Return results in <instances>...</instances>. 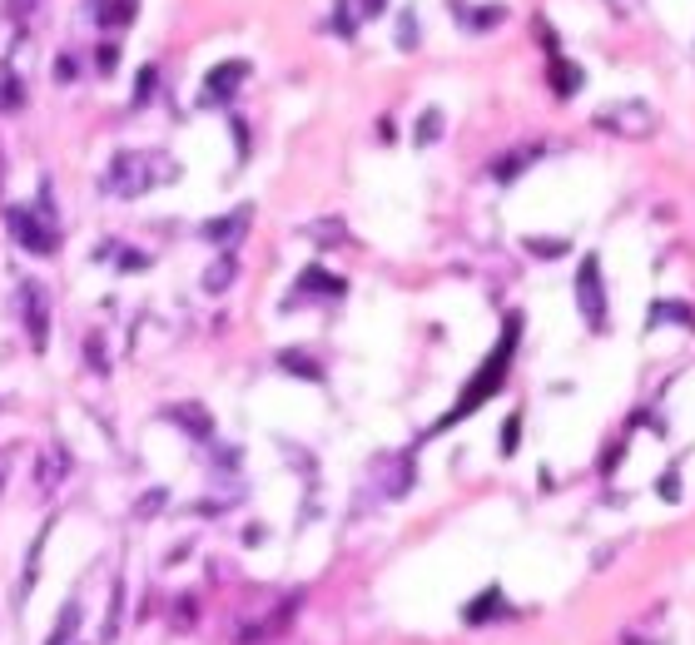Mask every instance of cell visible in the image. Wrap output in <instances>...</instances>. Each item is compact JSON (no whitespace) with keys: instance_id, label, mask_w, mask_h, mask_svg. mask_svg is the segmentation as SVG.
<instances>
[{"instance_id":"obj_1","label":"cell","mask_w":695,"mask_h":645,"mask_svg":"<svg viewBox=\"0 0 695 645\" xmlns=\"http://www.w3.org/2000/svg\"><path fill=\"white\" fill-rule=\"evenodd\" d=\"M517 338H522V313H512L507 318V328H502V338H497V348L487 353V363L472 373V383L462 387V397L452 402V412L432 427V432H447V427H457L467 412H477L487 397H497V387L507 383V368H512V358H517Z\"/></svg>"},{"instance_id":"obj_2","label":"cell","mask_w":695,"mask_h":645,"mask_svg":"<svg viewBox=\"0 0 695 645\" xmlns=\"http://www.w3.org/2000/svg\"><path fill=\"white\" fill-rule=\"evenodd\" d=\"M169 179H174V159H169V154H154V149H120V154L110 159L100 189L115 194V199H139V194H149V189H159V184H169Z\"/></svg>"},{"instance_id":"obj_3","label":"cell","mask_w":695,"mask_h":645,"mask_svg":"<svg viewBox=\"0 0 695 645\" xmlns=\"http://www.w3.org/2000/svg\"><path fill=\"white\" fill-rule=\"evenodd\" d=\"M576 308L591 333H606V283H601V258L586 254L576 268Z\"/></svg>"},{"instance_id":"obj_4","label":"cell","mask_w":695,"mask_h":645,"mask_svg":"<svg viewBox=\"0 0 695 645\" xmlns=\"http://www.w3.org/2000/svg\"><path fill=\"white\" fill-rule=\"evenodd\" d=\"M5 224H10V239H15L20 249H30V254H55V224H50L45 214L15 204V209H5Z\"/></svg>"},{"instance_id":"obj_5","label":"cell","mask_w":695,"mask_h":645,"mask_svg":"<svg viewBox=\"0 0 695 645\" xmlns=\"http://www.w3.org/2000/svg\"><path fill=\"white\" fill-rule=\"evenodd\" d=\"M20 313H25V338L35 353H45L50 343V298L40 283H20Z\"/></svg>"},{"instance_id":"obj_6","label":"cell","mask_w":695,"mask_h":645,"mask_svg":"<svg viewBox=\"0 0 695 645\" xmlns=\"http://www.w3.org/2000/svg\"><path fill=\"white\" fill-rule=\"evenodd\" d=\"M596 125L611 129V134H651L656 115H651L646 105H611V110L596 115Z\"/></svg>"},{"instance_id":"obj_7","label":"cell","mask_w":695,"mask_h":645,"mask_svg":"<svg viewBox=\"0 0 695 645\" xmlns=\"http://www.w3.org/2000/svg\"><path fill=\"white\" fill-rule=\"evenodd\" d=\"M507 616H512V606H502V586H487L482 596H472L462 606V621L467 626H492V621H507Z\"/></svg>"},{"instance_id":"obj_8","label":"cell","mask_w":695,"mask_h":645,"mask_svg":"<svg viewBox=\"0 0 695 645\" xmlns=\"http://www.w3.org/2000/svg\"><path fill=\"white\" fill-rule=\"evenodd\" d=\"M244 80H249V60H224V65H214V70L204 75V95H209V100H224V95H234Z\"/></svg>"},{"instance_id":"obj_9","label":"cell","mask_w":695,"mask_h":645,"mask_svg":"<svg viewBox=\"0 0 695 645\" xmlns=\"http://www.w3.org/2000/svg\"><path fill=\"white\" fill-rule=\"evenodd\" d=\"M249 219H254V209L244 204V209H234V214H224V219H209L199 234H204L209 244H239L244 229H249Z\"/></svg>"},{"instance_id":"obj_10","label":"cell","mask_w":695,"mask_h":645,"mask_svg":"<svg viewBox=\"0 0 695 645\" xmlns=\"http://www.w3.org/2000/svg\"><path fill=\"white\" fill-rule=\"evenodd\" d=\"M547 75H552V90H556V100H571L581 85H586V75L571 65V60H561V55H552L547 60Z\"/></svg>"},{"instance_id":"obj_11","label":"cell","mask_w":695,"mask_h":645,"mask_svg":"<svg viewBox=\"0 0 695 645\" xmlns=\"http://www.w3.org/2000/svg\"><path fill=\"white\" fill-rule=\"evenodd\" d=\"M65 472H70V457H65L60 447H45V452H40V472H35V482H40V492L50 497V492L60 487V477H65Z\"/></svg>"},{"instance_id":"obj_12","label":"cell","mask_w":695,"mask_h":645,"mask_svg":"<svg viewBox=\"0 0 695 645\" xmlns=\"http://www.w3.org/2000/svg\"><path fill=\"white\" fill-rule=\"evenodd\" d=\"M234 278H239V258L224 249V254H219L214 263H209V268H204V293H224V288H229Z\"/></svg>"},{"instance_id":"obj_13","label":"cell","mask_w":695,"mask_h":645,"mask_svg":"<svg viewBox=\"0 0 695 645\" xmlns=\"http://www.w3.org/2000/svg\"><path fill=\"white\" fill-rule=\"evenodd\" d=\"M278 368L293 373V378H303V383H323V368H318L308 353H298V348H283V353H278Z\"/></svg>"},{"instance_id":"obj_14","label":"cell","mask_w":695,"mask_h":645,"mask_svg":"<svg viewBox=\"0 0 695 645\" xmlns=\"http://www.w3.org/2000/svg\"><path fill=\"white\" fill-rule=\"evenodd\" d=\"M0 110L5 115H20L25 110V85H20V75L0 60Z\"/></svg>"},{"instance_id":"obj_15","label":"cell","mask_w":695,"mask_h":645,"mask_svg":"<svg viewBox=\"0 0 695 645\" xmlns=\"http://www.w3.org/2000/svg\"><path fill=\"white\" fill-rule=\"evenodd\" d=\"M537 154H542V149H517V154H502V159H492V179H497V184H512V179H517V174H522V169H527Z\"/></svg>"},{"instance_id":"obj_16","label":"cell","mask_w":695,"mask_h":645,"mask_svg":"<svg viewBox=\"0 0 695 645\" xmlns=\"http://www.w3.org/2000/svg\"><path fill=\"white\" fill-rule=\"evenodd\" d=\"M408 487H413V457L403 452V457H393V472H383V492L388 497H408Z\"/></svg>"},{"instance_id":"obj_17","label":"cell","mask_w":695,"mask_h":645,"mask_svg":"<svg viewBox=\"0 0 695 645\" xmlns=\"http://www.w3.org/2000/svg\"><path fill=\"white\" fill-rule=\"evenodd\" d=\"M169 417H174L184 432H194V437H209V432H214V422H209L204 407H169Z\"/></svg>"},{"instance_id":"obj_18","label":"cell","mask_w":695,"mask_h":645,"mask_svg":"<svg viewBox=\"0 0 695 645\" xmlns=\"http://www.w3.org/2000/svg\"><path fill=\"white\" fill-rule=\"evenodd\" d=\"M120 606H125V581L110 586V611H105V641L120 636Z\"/></svg>"},{"instance_id":"obj_19","label":"cell","mask_w":695,"mask_h":645,"mask_svg":"<svg viewBox=\"0 0 695 645\" xmlns=\"http://www.w3.org/2000/svg\"><path fill=\"white\" fill-rule=\"evenodd\" d=\"M497 447H502V457H512V452L522 447V412H512V417L502 422V437H497Z\"/></svg>"},{"instance_id":"obj_20","label":"cell","mask_w":695,"mask_h":645,"mask_svg":"<svg viewBox=\"0 0 695 645\" xmlns=\"http://www.w3.org/2000/svg\"><path fill=\"white\" fill-rule=\"evenodd\" d=\"M442 139V110H422L417 115V144H437Z\"/></svg>"},{"instance_id":"obj_21","label":"cell","mask_w":695,"mask_h":645,"mask_svg":"<svg viewBox=\"0 0 695 645\" xmlns=\"http://www.w3.org/2000/svg\"><path fill=\"white\" fill-rule=\"evenodd\" d=\"M100 10H105L100 25H130V20H135V0H105Z\"/></svg>"},{"instance_id":"obj_22","label":"cell","mask_w":695,"mask_h":645,"mask_svg":"<svg viewBox=\"0 0 695 645\" xmlns=\"http://www.w3.org/2000/svg\"><path fill=\"white\" fill-rule=\"evenodd\" d=\"M85 358H90V368H95L100 378H110V358H105V338H100V333L85 338Z\"/></svg>"},{"instance_id":"obj_23","label":"cell","mask_w":695,"mask_h":645,"mask_svg":"<svg viewBox=\"0 0 695 645\" xmlns=\"http://www.w3.org/2000/svg\"><path fill=\"white\" fill-rule=\"evenodd\" d=\"M527 244V254H537V258H561L566 254V239H522Z\"/></svg>"},{"instance_id":"obj_24","label":"cell","mask_w":695,"mask_h":645,"mask_svg":"<svg viewBox=\"0 0 695 645\" xmlns=\"http://www.w3.org/2000/svg\"><path fill=\"white\" fill-rule=\"evenodd\" d=\"M154 85H159V70H154V65H144V70H139V80H135V105H149Z\"/></svg>"},{"instance_id":"obj_25","label":"cell","mask_w":695,"mask_h":645,"mask_svg":"<svg viewBox=\"0 0 695 645\" xmlns=\"http://www.w3.org/2000/svg\"><path fill=\"white\" fill-rule=\"evenodd\" d=\"M164 502H169V492H164V487H154V492H144V497H139L135 512L139 516H159V512H164Z\"/></svg>"},{"instance_id":"obj_26","label":"cell","mask_w":695,"mask_h":645,"mask_svg":"<svg viewBox=\"0 0 695 645\" xmlns=\"http://www.w3.org/2000/svg\"><path fill=\"white\" fill-rule=\"evenodd\" d=\"M55 80H60V85H70V80H80V60H75L70 50H65L60 60H55Z\"/></svg>"},{"instance_id":"obj_27","label":"cell","mask_w":695,"mask_h":645,"mask_svg":"<svg viewBox=\"0 0 695 645\" xmlns=\"http://www.w3.org/2000/svg\"><path fill=\"white\" fill-rule=\"evenodd\" d=\"M308 234H313L318 244H338V239H343V224H338V219H323V224H313Z\"/></svg>"},{"instance_id":"obj_28","label":"cell","mask_w":695,"mask_h":645,"mask_svg":"<svg viewBox=\"0 0 695 645\" xmlns=\"http://www.w3.org/2000/svg\"><path fill=\"white\" fill-rule=\"evenodd\" d=\"M194 616H199V601L194 596H179L174 601V626H194Z\"/></svg>"},{"instance_id":"obj_29","label":"cell","mask_w":695,"mask_h":645,"mask_svg":"<svg viewBox=\"0 0 695 645\" xmlns=\"http://www.w3.org/2000/svg\"><path fill=\"white\" fill-rule=\"evenodd\" d=\"M502 15H507V10H502V5H487V10H477V15H472V20H467V25H472V30H492V25H497V20H502Z\"/></svg>"},{"instance_id":"obj_30","label":"cell","mask_w":695,"mask_h":645,"mask_svg":"<svg viewBox=\"0 0 695 645\" xmlns=\"http://www.w3.org/2000/svg\"><path fill=\"white\" fill-rule=\"evenodd\" d=\"M95 65H100L105 75H115V65H120V50H115V45H100V55H95Z\"/></svg>"},{"instance_id":"obj_31","label":"cell","mask_w":695,"mask_h":645,"mask_svg":"<svg viewBox=\"0 0 695 645\" xmlns=\"http://www.w3.org/2000/svg\"><path fill=\"white\" fill-rule=\"evenodd\" d=\"M656 492H661L666 502H676V497H681V477H676V472H671V477H661V482H656Z\"/></svg>"},{"instance_id":"obj_32","label":"cell","mask_w":695,"mask_h":645,"mask_svg":"<svg viewBox=\"0 0 695 645\" xmlns=\"http://www.w3.org/2000/svg\"><path fill=\"white\" fill-rule=\"evenodd\" d=\"M398 40H403V50H413V15H403V35Z\"/></svg>"},{"instance_id":"obj_33","label":"cell","mask_w":695,"mask_h":645,"mask_svg":"<svg viewBox=\"0 0 695 645\" xmlns=\"http://www.w3.org/2000/svg\"><path fill=\"white\" fill-rule=\"evenodd\" d=\"M0 497H5V462H0Z\"/></svg>"}]
</instances>
